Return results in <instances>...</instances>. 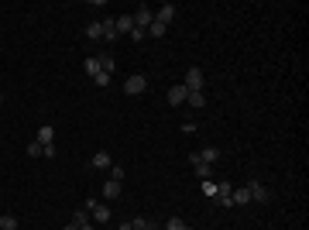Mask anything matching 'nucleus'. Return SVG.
<instances>
[{
  "label": "nucleus",
  "mask_w": 309,
  "mask_h": 230,
  "mask_svg": "<svg viewBox=\"0 0 309 230\" xmlns=\"http://www.w3.org/2000/svg\"><path fill=\"white\" fill-rule=\"evenodd\" d=\"M175 11H179L175 4H165V7H158V11H154V21L169 28V24H172V21H175Z\"/></svg>",
  "instance_id": "0eeeda50"
},
{
  "label": "nucleus",
  "mask_w": 309,
  "mask_h": 230,
  "mask_svg": "<svg viewBox=\"0 0 309 230\" xmlns=\"http://www.w3.org/2000/svg\"><path fill=\"white\" fill-rule=\"evenodd\" d=\"M162 35H165V24L151 21V28H148V38H162Z\"/></svg>",
  "instance_id": "393cba45"
},
{
  "label": "nucleus",
  "mask_w": 309,
  "mask_h": 230,
  "mask_svg": "<svg viewBox=\"0 0 309 230\" xmlns=\"http://www.w3.org/2000/svg\"><path fill=\"white\" fill-rule=\"evenodd\" d=\"M117 196H120V182H114V179H107V182H103V199H107V203H114Z\"/></svg>",
  "instance_id": "f8f14e48"
},
{
  "label": "nucleus",
  "mask_w": 309,
  "mask_h": 230,
  "mask_svg": "<svg viewBox=\"0 0 309 230\" xmlns=\"http://www.w3.org/2000/svg\"><path fill=\"white\" fill-rule=\"evenodd\" d=\"M144 90H148V79L141 76V72H137V76H127V79H124V93H127V96H141Z\"/></svg>",
  "instance_id": "7ed1b4c3"
},
{
  "label": "nucleus",
  "mask_w": 309,
  "mask_h": 230,
  "mask_svg": "<svg viewBox=\"0 0 309 230\" xmlns=\"http://www.w3.org/2000/svg\"><path fill=\"white\" fill-rule=\"evenodd\" d=\"M41 151H45V144H38V141L28 144V158H41Z\"/></svg>",
  "instance_id": "a878e982"
},
{
  "label": "nucleus",
  "mask_w": 309,
  "mask_h": 230,
  "mask_svg": "<svg viewBox=\"0 0 309 230\" xmlns=\"http://www.w3.org/2000/svg\"><path fill=\"white\" fill-rule=\"evenodd\" d=\"M114 24H117V35H120V38H127V35L134 31V18H131V14H120V18H114Z\"/></svg>",
  "instance_id": "6e6552de"
},
{
  "label": "nucleus",
  "mask_w": 309,
  "mask_h": 230,
  "mask_svg": "<svg viewBox=\"0 0 309 230\" xmlns=\"http://www.w3.org/2000/svg\"><path fill=\"white\" fill-rule=\"evenodd\" d=\"M93 83H97V86H110V72H97Z\"/></svg>",
  "instance_id": "cd10ccee"
},
{
  "label": "nucleus",
  "mask_w": 309,
  "mask_h": 230,
  "mask_svg": "<svg viewBox=\"0 0 309 230\" xmlns=\"http://www.w3.org/2000/svg\"><path fill=\"white\" fill-rule=\"evenodd\" d=\"M124 169H120V165H110V179H114V182H124Z\"/></svg>",
  "instance_id": "bb28decb"
},
{
  "label": "nucleus",
  "mask_w": 309,
  "mask_h": 230,
  "mask_svg": "<svg viewBox=\"0 0 309 230\" xmlns=\"http://www.w3.org/2000/svg\"><path fill=\"white\" fill-rule=\"evenodd\" d=\"M199 189H203V196H216V182H213V179H206V182H199Z\"/></svg>",
  "instance_id": "b1692460"
},
{
  "label": "nucleus",
  "mask_w": 309,
  "mask_h": 230,
  "mask_svg": "<svg viewBox=\"0 0 309 230\" xmlns=\"http://www.w3.org/2000/svg\"><path fill=\"white\" fill-rule=\"evenodd\" d=\"M186 96H189V90L179 83V86H172V90H169V103H172V107H179V103H186Z\"/></svg>",
  "instance_id": "9b49d317"
},
{
  "label": "nucleus",
  "mask_w": 309,
  "mask_h": 230,
  "mask_svg": "<svg viewBox=\"0 0 309 230\" xmlns=\"http://www.w3.org/2000/svg\"><path fill=\"white\" fill-rule=\"evenodd\" d=\"M86 38H90V41H103V24H100V21L86 24Z\"/></svg>",
  "instance_id": "dca6fc26"
},
{
  "label": "nucleus",
  "mask_w": 309,
  "mask_h": 230,
  "mask_svg": "<svg viewBox=\"0 0 309 230\" xmlns=\"http://www.w3.org/2000/svg\"><path fill=\"white\" fill-rule=\"evenodd\" d=\"M186 103H189L193 110H203V107H206V93H189V96H186Z\"/></svg>",
  "instance_id": "6ab92c4d"
},
{
  "label": "nucleus",
  "mask_w": 309,
  "mask_h": 230,
  "mask_svg": "<svg viewBox=\"0 0 309 230\" xmlns=\"http://www.w3.org/2000/svg\"><path fill=\"white\" fill-rule=\"evenodd\" d=\"M97 62H100V69H103V72H110V76H114V55H97Z\"/></svg>",
  "instance_id": "5701e85b"
},
{
  "label": "nucleus",
  "mask_w": 309,
  "mask_h": 230,
  "mask_svg": "<svg viewBox=\"0 0 309 230\" xmlns=\"http://www.w3.org/2000/svg\"><path fill=\"white\" fill-rule=\"evenodd\" d=\"M0 230H18V216H14V213H4V216H0Z\"/></svg>",
  "instance_id": "412c9836"
},
{
  "label": "nucleus",
  "mask_w": 309,
  "mask_h": 230,
  "mask_svg": "<svg viewBox=\"0 0 309 230\" xmlns=\"http://www.w3.org/2000/svg\"><path fill=\"white\" fill-rule=\"evenodd\" d=\"M131 230H158V227H154L148 216H137V220H131Z\"/></svg>",
  "instance_id": "4be33fe9"
},
{
  "label": "nucleus",
  "mask_w": 309,
  "mask_h": 230,
  "mask_svg": "<svg viewBox=\"0 0 309 230\" xmlns=\"http://www.w3.org/2000/svg\"><path fill=\"white\" fill-rule=\"evenodd\" d=\"M189 93H203V86H206V76H203V69L199 65H193L189 72H186V83H182Z\"/></svg>",
  "instance_id": "f03ea898"
},
{
  "label": "nucleus",
  "mask_w": 309,
  "mask_h": 230,
  "mask_svg": "<svg viewBox=\"0 0 309 230\" xmlns=\"http://www.w3.org/2000/svg\"><path fill=\"white\" fill-rule=\"evenodd\" d=\"M196 158H199V162H206V165H213V162L220 158V148H203V151H196Z\"/></svg>",
  "instance_id": "f3484780"
},
{
  "label": "nucleus",
  "mask_w": 309,
  "mask_h": 230,
  "mask_svg": "<svg viewBox=\"0 0 309 230\" xmlns=\"http://www.w3.org/2000/svg\"><path fill=\"white\" fill-rule=\"evenodd\" d=\"M131 18H134V28H144V31H148V28H151V21H154V11L148 7V4H141Z\"/></svg>",
  "instance_id": "20e7f679"
},
{
  "label": "nucleus",
  "mask_w": 309,
  "mask_h": 230,
  "mask_svg": "<svg viewBox=\"0 0 309 230\" xmlns=\"http://www.w3.org/2000/svg\"><path fill=\"white\" fill-rule=\"evenodd\" d=\"M72 223H76L79 230H93V227H97V223H93V220H90V213H86V210H79L76 216H72Z\"/></svg>",
  "instance_id": "2eb2a0df"
},
{
  "label": "nucleus",
  "mask_w": 309,
  "mask_h": 230,
  "mask_svg": "<svg viewBox=\"0 0 309 230\" xmlns=\"http://www.w3.org/2000/svg\"><path fill=\"white\" fill-rule=\"evenodd\" d=\"M0 103H4V93H0Z\"/></svg>",
  "instance_id": "2f4dec72"
},
{
  "label": "nucleus",
  "mask_w": 309,
  "mask_h": 230,
  "mask_svg": "<svg viewBox=\"0 0 309 230\" xmlns=\"http://www.w3.org/2000/svg\"><path fill=\"white\" fill-rule=\"evenodd\" d=\"M248 196H251V203H268L271 199V192L265 189V182H258V179L248 182Z\"/></svg>",
  "instance_id": "39448f33"
},
{
  "label": "nucleus",
  "mask_w": 309,
  "mask_h": 230,
  "mask_svg": "<svg viewBox=\"0 0 309 230\" xmlns=\"http://www.w3.org/2000/svg\"><path fill=\"white\" fill-rule=\"evenodd\" d=\"M189 165H193V172H196V179H199V182H206V179H213V165H206V162H199V158H196V151L189 155Z\"/></svg>",
  "instance_id": "423d86ee"
},
{
  "label": "nucleus",
  "mask_w": 309,
  "mask_h": 230,
  "mask_svg": "<svg viewBox=\"0 0 309 230\" xmlns=\"http://www.w3.org/2000/svg\"><path fill=\"white\" fill-rule=\"evenodd\" d=\"M83 69H86V76H90V79L97 76V72H103V69H100V62H97V55H90V58H83Z\"/></svg>",
  "instance_id": "a211bd4d"
},
{
  "label": "nucleus",
  "mask_w": 309,
  "mask_h": 230,
  "mask_svg": "<svg viewBox=\"0 0 309 230\" xmlns=\"http://www.w3.org/2000/svg\"><path fill=\"white\" fill-rule=\"evenodd\" d=\"M62 230H79V227H76V223H69V227H62Z\"/></svg>",
  "instance_id": "7c9ffc66"
},
{
  "label": "nucleus",
  "mask_w": 309,
  "mask_h": 230,
  "mask_svg": "<svg viewBox=\"0 0 309 230\" xmlns=\"http://www.w3.org/2000/svg\"><path fill=\"white\" fill-rule=\"evenodd\" d=\"M127 38H134V41H144V38H148V31H144V28H134V31L127 35Z\"/></svg>",
  "instance_id": "c85d7f7f"
},
{
  "label": "nucleus",
  "mask_w": 309,
  "mask_h": 230,
  "mask_svg": "<svg viewBox=\"0 0 309 230\" xmlns=\"http://www.w3.org/2000/svg\"><path fill=\"white\" fill-rule=\"evenodd\" d=\"M90 165H93V169H107V172H110V165H114V162H110V155H107V151H97L93 158H90Z\"/></svg>",
  "instance_id": "4468645a"
},
{
  "label": "nucleus",
  "mask_w": 309,
  "mask_h": 230,
  "mask_svg": "<svg viewBox=\"0 0 309 230\" xmlns=\"http://www.w3.org/2000/svg\"><path fill=\"white\" fill-rule=\"evenodd\" d=\"M83 210L90 213V220H93V223H100V227H103V223H110V206H107V203L86 199V203H83Z\"/></svg>",
  "instance_id": "f257e3e1"
},
{
  "label": "nucleus",
  "mask_w": 309,
  "mask_h": 230,
  "mask_svg": "<svg viewBox=\"0 0 309 230\" xmlns=\"http://www.w3.org/2000/svg\"><path fill=\"white\" fill-rule=\"evenodd\" d=\"M35 141H38V144H55V127H52V124H41Z\"/></svg>",
  "instance_id": "1a4fd4ad"
},
{
  "label": "nucleus",
  "mask_w": 309,
  "mask_h": 230,
  "mask_svg": "<svg viewBox=\"0 0 309 230\" xmlns=\"http://www.w3.org/2000/svg\"><path fill=\"white\" fill-rule=\"evenodd\" d=\"M234 206H248L251 203V196H248V186H234Z\"/></svg>",
  "instance_id": "ddd939ff"
},
{
  "label": "nucleus",
  "mask_w": 309,
  "mask_h": 230,
  "mask_svg": "<svg viewBox=\"0 0 309 230\" xmlns=\"http://www.w3.org/2000/svg\"><path fill=\"white\" fill-rule=\"evenodd\" d=\"M100 24H103V41H110V45H114V41H120V35H117V24H114V18L100 21Z\"/></svg>",
  "instance_id": "9d476101"
},
{
  "label": "nucleus",
  "mask_w": 309,
  "mask_h": 230,
  "mask_svg": "<svg viewBox=\"0 0 309 230\" xmlns=\"http://www.w3.org/2000/svg\"><path fill=\"white\" fill-rule=\"evenodd\" d=\"M165 230H189V223H186L182 216H169V220H165Z\"/></svg>",
  "instance_id": "aec40b11"
},
{
  "label": "nucleus",
  "mask_w": 309,
  "mask_h": 230,
  "mask_svg": "<svg viewBox=\"0 0 309 230\" xmlns=\"http://www.w3.org/2000/svg\"><path fill=\"white\" fill-rule=\"evenodd\" d=\"M120 230H131V220H127V223H120Z\"/></svg>",
  "instance_id": "c756f323"
}]
</instances>
